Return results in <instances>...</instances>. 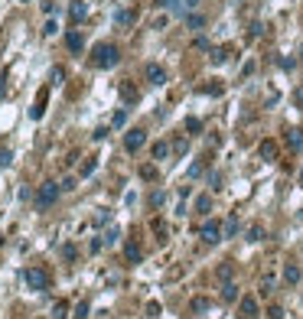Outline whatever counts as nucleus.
<instances>
[{
  "label": "nucleus",
  "mask_w": 303,
  "mask_h": 319,
  "mask_svg": "<svg viewBox=\"0 0 303 319\" xmlns=\"http://www.w3.org/2000/svg\"><path fill=\"white\" fill-rule=\"evenodd\" d=\"M121 62V49L114 43H98L92 52V65L95 68H114Z\"/></svg>",
  "instance_id": "f257e3e1"
},
{
  "label": "nucleus",
  "mask_w": 303,
  "mask_h": 319,
  "mask_svg": "<svg viewBox=\"0 0 303 319\" xmlns=\"http://www.w3.org/2000/svg\"><path fill=\"white\" fill-rule=\"evenodd\" d=\"M23 280H26V287H30V290H36V293H43V290L49 287V274H46L43 267H26Z\"/></svg>",
  "instance_id": "f03ea898"
},
{
  "label": "nucleus",
  "mask_w": 303,
  "mask_h": 319,
  "mask_svg": "<svg viewBox=\"0 0 303 319\" xmlns=\"http://www.w3.org/2000/svg\"><path fill=\"white\" fill-rule=\"evenodd\" d=\"M59 189H62V186H56V183H43V186H39V192H36V209H43V212L49 209V205L59 199Z\"/></svg>",
  "instance_id": "7ed1b4c3"
},
{
  "label": "nucleus",
  "mask_w": 303,
  "mask_h": 319,
  "mask_svg": "<svg viewBox=\"0 0 303 319\" xmlns=\"http://www.w3.org/2000/svg\"><path fill=\"white\" fill-rule=\"evenodd\" d=\"M143 143H147V130L134 127V130H127V134H124V150H127V153H137Z\"/></svg>",
  "instance_id": "20e7f679"
},
{
  "label": "nucleus",
  "mask_w": 303,
  "mask_h": 319,
  "mask_svg": "<svg viewBox=\"0 0 303 319\" xmlns=\"http://www.w3.org/2000/svg\"><path fill=\"white\" fill-rule=\"evenodd\" d=\"M199 234H202V241H205V245H215V241H222V238H225V234H222V225H218L215 218H209V221H205Z\"/></svg>",
  "instance_id": "39448f33"
},
{
  "label": "nucleus",
  "mask_w": 303,
  "mask_h": 319,
  "mask_svg": "<svg viewBox=\"0 0 303 319\" xmlns=\"http://www.w3.org/2000/svg\"><path fill=\"white\" fill-rule=\"evenodd\" d=\"M143 75H147L150 85H163V82H167V72H163V65H157V62H150V65L143 68Z\"/></svg>",
  "instance_id": "423d86ee"
},
{
  "label": "nucleus",
  "mask_w": 303,
  "mask_h": 319,
  "mask_svg": "<svg viewBox=\"0 0 303 319\" xmlns=\"http://www.w3.org/2000/svg\"><path fill=\"white\" fill-rule=\"evenodd\" d=\"M49 88H52V85H43V88H39L36 105H33V111H30V117H33V121H39V117H43V111H46V95H49Z\"/></svg>",
  "instance_id": "0eeeda50"
},
{
  "label": "nucleus",
  "mask_w": 303,
  "mask_h": 319,
  "mask_svg": "<svg viewBox=\"0 0 303 319\" xmlns=\"http://www.w3.org/2000/svg\"><path fill=\"white\" fill-rule=\"evenodd\" d=\"M277 153H280V147H277V140H261V147H258V156L261 160H277Z\"/></svg>",
  "instance_id": "6e6552de"
},
{
  "label": "nucleus",
  "mask_w": 303,
  "mask_h": 319,
  "mask_svg": "<svg viewBox=\"0 0 303 319\" xmlns=\"http://www.w3.org/2000/svg\"><path fill=\"white\" fill-rule=\"evenodd\" d=\"M238 313H242V319H258V300H254V296H242Z\"/></svg>",
  "instance_id": "1a4fd4ad"
},
{
  "label": "nucleus",
  "mask_w": 303,
  "mask_h": 319,
  "mask_svg": "<svg viewBox=\"0 0 303 319\" xmlns=\"http://www.w3.org/2000/svg\"><path fill=\"white\" fill-rule=\"evenodd\" d=\"M65 46H68V52H82L85 49V36H82L79 30H68L65 33Z\"/></svg>",
  "instance_id": "9d476101"
},
{
  "label": "nucleus",
  "mask_w": 303,
  "mask_h": 319,
  "mask_svg": "<svg viewBox=\"0 0 303 319\" xmlns=\"http://www.w3.org/2000/svg\"><path fill=\"white\" fill-rule=\"evenodd\" d=\"M287 147H290L293 153H303V130H300V127H290V130H287Z\"/></svg>",
  "instance_id": "9b49d317"
},
{
  "label": "nucleus",
  "mask_w": 303,
  "mask_h": 319,
  "mask_svg": "<svg viewBox=\"0 0 303 319\" xmlns=\"http://www.w3.org/2000/svg\"><path fill=\"white\" fill-rule=\"evenodd\" d=\"M124 258H127L130 264H140V261H143V248L134 245V241H127V245H124Z\"/></svg>",
  "instance_id": "f8f14e48"
},
{
  "label": "nucleus",
  "mask_w": 303,
  "mask_h": 319,
  "mask_svg": "<svg viewBox=\"0 0 303 319\" xmlns=\"http://www.w3.org/2000/svg\"><path fill=\"white\" fill-rule=\"evenodd\" d=\"M215 277H218L222 283L235 280V264H232V261H222V264H218V270H215Z\"/></svg>",
  "instance_id": "ddd939ff"
},
{
  "label": "nucleus",
  "mask_w": 303,
  "mask_h": 319,
  "mask_svg": "<svg viewBox=\"0 0 303 319\" xmlns=\"http://www.w3.org/2000/svg\"><path fill=\"white\" fill-rule=\"evenodd\" d=\"M300 277H303V270L297 264H287L284 267V283H290V287H293V283H300Z\"/></svg>",
  "instance_id": "4468645a"
},
{
  "label": "nucleus",
  "mask_w": 303,
  "mask_h": 319,
  "mask_svg": "<svg viewBox=\"0 0 303 319\" xmlns=\"http://www.w3.org/2000/svg\"><path fill=\"white\" fill-rule=\"evenodd\" d=\"M218 296H222L225 303H235V300H238V287H235V280L222 283V293H218Z\"/></svg>",
  "instance_id": "2eb2a0df"
},
{
  "label": "nucleus",
  "mask_w": 303,
  "mask_h": 319,
  "mask_svg": "<svg viewBox=\"0 0 303 319\" xmlns=\"http://www.w3.org/2000/svg\"><path fill=\"white\" fill-rule=\"evenodd\" d=\"M189 309H192V313H209V309H212V303H209V296H192V303H189Z\"/></svg>",
  "instance_id": "dca6fc26"
},
{
  "label": "nucleus",
  "mask_w": 303,
  "mask_h": 319,
  "mask_svg": "<svg viewBox=\"0 0 303 319\" xmlns=\"http://www.w3.org/2000/svg\"><path fill=\"white\" fill-rule=\"evenodd\" d=\"M170 150H173V147H170L167 140H157V143H154V150H150V153H154V160H167V156H170Z\"/></svg>",
  "instance_id": "f3484780"
},
{
  "label": "nucleus",
  "mask_w": 303,
  "mask_h": 319,
  "mask_svg": "<svg viewBox=\"0 0 303 319\" xmlns=\"http://www.w3.org/2000/svg\"><path fill=\"white\" fill-rule=\"evenodd\" d=\"M85 13H88V7L82 4V0H75L72 10H68V17H72V23H79V20H85Z\"/></svg>",
  "instance_id": "a211bd4d"
},
{
  "label": "nucleus",
  "mask_w": 303,
  "mask_h": 319,
  "mask_svg": "<svg viewBox=\"0 0 303 319\" xmlns=\"http://www.w3.org/2000/svg\"><path fill=\"white\" fill-rule=\"evenodd\" d=\"M222 234H225V238H235V234H238V215H229V221L222 225Z\"/></svg>",
  "instance_id": "6ab92c4d"
},
{
  "label": "nucleus",
  "mask_w": 303,
  "mask_h": 319,
  "mask_svg": "<svg viewBox=\"0 0 303 319\" xmlns=\"http://www.w3.org/2000/svg\"><path fill=\"white\" fill-rule=\"evenodd\" d=\"M209 59H212V65H222V62L229 59V46H218V49H212Z\"/></svg>",
  "instance_id": "aec40b11"
},
{
  "label": "nucleus",
  "mask_w": 303,
  "mask_h": 319,
  "mask_svg": "<svg viewBox=\"0 0 303 319\" xmlns=\"http://www.w3.org/2000/svg\"><path fill=\"white\" fill-rule=\"evenodd\" d=\"M196 212L209 215V212H212V196H199V199H196Z\"/></svg>",
  "instance_id": "412c9836"
},
{
  "label": "nucleus",
  "mask_w": 303,
  "mask_h": 319,
  "mask_svg": "<svg viewBox=\"0 0 303 319\" xmlns=\"http://www.w3.org/2000/svg\"><path fill=\"white\" fill-rule=\"evenodd\" d=\"M121 98H124V101H130V105H134V101L140 98V95H137V88H134V85H121Z\"/></svg>",
  "instance_id": "4be33fe9"
},
{
  "label": "nucleus",
  "mask_w": 303,
  "mask_h": 319,
  "mask_svg": "<svg viewBox=\"0 0 303 319\" xmlns=\"http://www.w3.org/2000/svg\"><path fill=\"white\" fill-rule=\"evenodd\" d=\"M186 26H189V30H202V26H205V17L192 13V17H186Z\"/></svg>",
  "instance_id": "5701e85b"
},
{
  "label": "nucleus",
  "mask_w": 303,
  "mask_h": 319,
  "mask_svg": "<svg viewBox=\"0 0 303 319\" xmlns=\"http://www.w3.org/2000/svg\"><path fill=\"white\" fill-rule=\"evenodd\" d=\"M62 78H65V68L56 65V68L49 72V85H62Z\"/></svg>",
  "instance_id": "b1692460"
},
{
  "label": "nucleus",
  "mask_w": 303,
  "mask_h": 319,
  "mask_svg": "<svg viewBox=\"0 0 303 319\" xmlns=\"http://www.w3.org/2000/svg\"><path fill=\"white\" fill-rule=\"evenodd\" d=\"M186 130H189V134H199V130H202V121H199V117H186Z\"/></svg>",
  "instance_id": "393cba45"
},
{
  "label": "nucleus",
  "mask_w": 303,
  "mask_h": 319,
  "mask_svg": "<svg viewBox=\"0 0 303 319\" xmlns=\"http://www.w3.org/2000/svg\"><path fill=\"white\" fill-rule=\"evenodd\" d=\"M261 238H264V228H261V225H251V228H248V241H261Z\"/></svg>",
  "instance_id": "a878e982"
},
{
  "label": "nucleus",
  "mask_w": 303,
  "mask_h": 319,
  "mask_svg": "<svg viewBox=\"0 0 303 319\" xmlns=\"http://www.w3.org/2000/svg\"><path fill=\"white\" fill-rule=\"evenodd\" d=\"M124 121H127V111L118 108V111H114V117H111V124H114V127H124Z\"/></svg>",
  "instance_id": "bb28decb"
},
{
  "label": "nucleus",
  "mask_w": 303,
  "mask_h": 319,
  "mask_svg": "<svg viewBox=\"0 0 303 319\" xmlns=\"http://www.w3.org/2000/svg\"><path fill=\"white\" fill-rule=\"evenodd\" d=\"M140 179H147V183H150V179H157V166H140Z\"/></svg>",
  "instance_id": "cd10ccee"
},
{
  "label": "nucleus",
  "mask_w": 303,
  "mask_h": 319,
  "mask_svg": "<svg viewBox=\"0 0 303 319\" xmlns=\"http://www.w3.org/2000/svg\"><path fill=\"white\" fill-rule=\"evenodd\" d=\"M163 202H167V196H163L160 189H157V192H150V205H154V209H160Z\"/></svg>",
  "instance_id": "c85d7f7f"
},
{
  "label": "nucleus",
  "mask_w": 303,
  "mask_h": 319,
  "mask_svg": "<svg viewBox=\"0 0 303 319\" xmlns=\"http://www.w3.org/2000/svg\"><path fill=\"white\" fill-rule=\"evenodd\" d=\"M65 309H68V306H65V300H59L56 306H52V319H65Z\"/></svg>",
  "instance_id": "c756f323"
},
{
  "label": "nucleus",
  "mask_w": 303,
  "mask_h": 319,
  "mask_svg": "<svg viewBox=\"0 0 303 319\" xmlns=\"http://www.w3.org/2000/svg\"><path fill=\"white\" fill-rule=\"evenodd\" d=\"M202 170H205V163L202 160H196V163L189 166V179H196V176H202Z\"/></svg>",
  "instance_id": "7c9ffc66"
},
{
  "label": "nucleus",
  "mask_w": 303,
  "mask_h": 319,
  "mask_svg": "<svg viewBox=\"0 0 303 319\" xmlns=\"http://www.w3.org/2000/svg\"><path fill=\"white\" fill-rule=\"evenodd\" d=\"M10 163H13V153H10V150L4 147V150H0V170H7V166H10Z\"/></svg>",
  "instance_id": "2f4dec72"
},
{
  "label": "nucleus",
  "mask_w": 303,
  "mask_h": 319,
  "mask_svg": "<svg viewBox=\"0 0 303 319\" xmlns=\"http://www.w3.org/2000/svg\"><path fill=\"white\" fill-rule=\"evenodd\" d=\"M95 170H98V160H95V156H92V160H88V163H85V166H82V176H92V173H95Z\"/></svg>",
  "instance_id": "473e14b6"
},
{
  "label": "nucleus",
  "mask_w": 303,
  "mask_h": 319,
  "mask_svg": "<svg viewBox=\"0 0 303 319\" xmlns=\"http://www.w3.org/2000/svg\"><path fill=\"white\" fill-rule=\"evenodd\" d=\"M56 33H59L56 20H46V26H43V36H56Z\"/></svg>",
  "instance_id": "72a5a7b5"
},
{
  "label": "nucleus",
  "mask_w": 303,
  "mask_h": 319,
  "mask_svg": "<svg viewBox=\"0 0 303 319\" xmlns=\"http://www.w3.org/2000/svg\"><path fill=\"white\" fill-rule=\"evenodd\" d=\"M154 231L160 234V241H167V225H163L160 218H154Z\"/></svg>",
  "instance_id": "f704fd0d"
},
{
  "label": "nucleus",
  "mask_w": 303,
  "mask_h": 319,
  "mask_svg": "<svg viewBox=\"0 0 303 319\" xmlns=\"http://www.w3.org/2000/svg\"><path fill=\"white\" fill-rule=\"evenodd\" d=\"M118 23H121V26L134 23V13H130V10H121V13H118Z\"/></svg>",
  "instance_id": "c9c22d12"
},
{
  "label": "nucleus",
  "mask_w": 303,
  "mask_h": 319,
  "mask_svg": "<svg viewBox=\"0 0 303 319\" xmlns=\"http://www.w3.org/2000/svg\"><path fill=\"white\" fill-rule=\"evenodd\" d=\"M173 150H176V153H186V150H189V143H186V137H176V140H173Z\"/></svg>",
  "instance_id": "e433bc0d"
},
{
  "label": "nucleus",
  "mask_w": 303,
  "mask_h": 319,
  "mask_svg": "<svg viewBox=\"0 0 303 319\" xmlns=\"http://www.w3.org/2000/svg\"><path fill=\"white\" fill-rule=\"evenodd\" d=\"M160 313H163V306H160L157 300H150V303H147V316H160Z\"/></svg>",
  "instance_id": "4c0bfd02"
},
{
  "label": "nucleus",
  "mask_w": 303,
  "mask_h": 319,
  "mask_svg": "<svg viewBox=\"0 0 303 319\" xmlns=\"http://www.w3.org/2000/svg\"><path fill=\"white\" fill-rule=\"evenodd\" d=\"M267 319H284V309L274 303V306H267Z\"/></svg>",
  "instance_id": "58836bf2"
},
{
  "label": "nucleus",
  "mask_w": 303,
  "mask_h": 319,
  "mask_svg": "<svg viewBox=\"0 0 303 319\" xmlns=\"http://www.w3.org/2000/svg\"><path fill=\"white\" fill-rule=\"evenodd\" d=\"M88 309H92V306H88V303L82 300L79 306H75V319H85V316H88Z\"/></svg>",
  "instance_id": "ea45409f"
},
{
  "label": "nucleus",
  "mask_w": 303,
  "mask_h": 319,
  "mask_svg": "<svg viewBox=\"0 0 303 319\" xmlns=\"http://www.w3.org/2000/svg\"><path fill=\"white\" fill-rule=\"evenodd\" d=\"M271 290H274V277H271V274H267V277H264V280H261V293H271Z\"/></svg>",
  "instance_id": "a19ab883"
},
{
  "label": "nucleus",
  "mask_w": 303,
  "mask_h": 319,
  "mask_svg": "<svg viewBox=\"0 0 303 319\" xmlns=\"http://www.w3.org/2000/svg\"><path fill=\"white\" fill-rule=\"evenodd\" d=\"M261 30H264L261 23H251V30H248V39H258V36H261Z\"/></svg>",
  "instance_id": "79ce46f5"
},
{
  "label": "nucleus",
  "mask_w": 303,
  "mask_h": 319,
  "mask_svg": "<svg viewBox=\"0 0 303 319\" xmlns=\"http://www.w3.org/2000/svg\"><path fill=\"white\" fill-rule=\"evenodd\" d=\"M202 92H205V95H222V92H225V88H222V85H218V82H215V85H205V88H202Z\"/></svg>",
  "instance_id": "37998d69"
},
{
  "label": "nucleus",
  "mask_w": 303,
  "mask_h": 319,
  "mask_svg": "<svg viewBox=\"0 0 303 319\" xmlns=\"http://www.w3.org/2000/svg\"><path fill=\"white\" fill-rule=\"evenodd\" d=\"M293 105H297V108L303 111V85L297 88V92H293Z\"/></svg>",
  "instance_id": "c03bdc74"
},
{
  "label": "nucleus",
  "mask_w": 303,
  "mask_h": 319,
  "mask_svg": "<svg viewBox=\"0 0 303 319\" xmlns=\"http://www.w3.org/2000/svg\"><path fill=\"white\" fill-rule=\"evenodd\" d=\"M118 238H121V231H118V228H111V231H108V238H105V245H114Z\"/></svg>",
  "instance_id": "a18cd8bd"
},
{
  "label": "nucleus",
  "mask_w": 303,
  "mask_h": 319,
  "mask_svg": "<svg viewBox=\"0 0 303 319\" xmlns=\"http://www.w3.org/2000/svg\"><path fill=\"white\" fill-rule=\"evenodd\" d=\"M62 258H65V261H75V248L65 245V248H62Z\"/></svg>",
  "instance_id": "49530a36"
},
{
  "label": "nucleus",
  "mask_w": 303,
  "mask_h": 319,
  "mask_svg": "<svg viewBox=\"0 0 303 319\" xmlns=\"http://www.w3.org/2000/svg\"><path fill=\"white\" fill-rule=\"evenodd\" d=\"M209 183H212V189H218V186H222V176H218V173H209Z\"/></svg>",
  "instance_id": "de8ad7c7"
},
{
  "label": "nucleus",
  "mask_w": 303,
  "mask_h": 319,
  "mask_svg": "<svg viewBox=\"0 0 303 319\" xmlns=\"http://www.w3.org/2000/svg\"><path fill=\"white\" fill-rule=\"evenodd\" d=\"M88 251H92V254H98V251H101V238H92V245H88Z\"/></svg>",
  "instance_id": "09e8293b"
},
{
  "label": "nucleus",
  "mask_w": 303,
  "mask_h": 319,
  "mask_svg": "<svg viewBox=\"0 0 303 319\" xmlns=\"http://www.w3.org/2000/svg\"><path fill=\"white\" fill-rule=\"evenodd\" d=\"M293 65H297V59H280V68H287V72H290Z\"/></svg>",
  "instance_id": "8fccbe9b"
},
{
  "label": "nucleus",
  "mask_w": 303,
  "mask_h": 319,
  "mask_svg": "<svg viewBox=\"0 0 303 319\" xmlns=\"http://www.w3.org/2000/svg\"><path fill=\"white\" fill-rule=\"evenodd\" d=\"M92 137H95V140H105V137H108V127H98V130H95Z\"/></svg>",
  "instance_id": "3c124183"
},
{
  "label": "nucleus",
  "mask_w": 303,
  "mask_h": 319,
  "mask_svg": "<svg viewBox=\"0 0 303 319\" xmlns=\"http://www.w3.org/2000/svg\"><path fill=\"white\" fill-rule=\"evenodd\" d=\"M154 4H157V7H173L176 0H154Z\"/></svg>",
  "instance_id": "603ef678"
},
{
  "label": "nucleus",
  "mask_w": 303,
  "mask_h": 319,
  "mask_svg": "<svg viewBox=\"0 0 303 319\" xmlns=\"http://www.w3.org/2000/svg\"><path fill=\"white\" fill-rule=\"evenodd\" d=\"M297 183H300V186H303V166H300V176H297Z\"/></svg>",
  "instance_id": "864d4df0"
},
{
  "label": "nucleus",
  "mask_w": 303,
  "mask_h": 319,
  "mask_svg": "<svg viewBox=\"0 0 303 319\" xmlns=\"http://www.w3.org/2000/svg\"><path fill=\"white\" fill-rule=\"evenodd\" d=\"M297 55H300V62H303V46H300V52H297Z\"/></svg>",
  "instance_id": "5fc2aeb1"
},
{
  "label": "nucleus",
  "mask_w": 303,
  "mask_h": 319,
  "mask_svg": "<svg viewBox=\"0 0 303 319\" xmlns=\"http://www.w3.org/2000/svg\"><path fill=\"white\" fill-rule=\"evenodd\" d=\"M23 4H26V0H23Z\"/></svg>",
  "instance_id": "6e6d98bb"
}]
</instances>
